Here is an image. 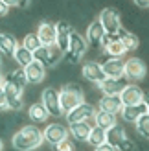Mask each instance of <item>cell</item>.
<instances>
[{
    "instance_id": "cell-27",
    "label": "cell",
    "mask_w": 149,
    "mask_h": 151,
    "mask_svg": "<svg viewBox=\"0 0 149 151\" xmlns=\"http://www.w3.org/2000/svg\"><path fill=\"white\" fill-rule=\"evenodd\" d=\"M28 116L32 122L35 124H42V122H46V120L50 118L48 114V111L44 109V105L39 101V103H33V105H29V109H28Z\"/></svg>"
},
{
    "instance_id": "cell-26",
    "label": "cell",
    "mask_w": 149,
    "mask_h": 151,
    "mask_svg": "<svg viewBox=\"0 0 149 151\" xmlns=\"http://www.w3.org/2000/svg\"><path fill=\"white\" fill-rule=\"evenodd\" d=\"M103 50L107 52V55H109V57H122V59H123V55L127 54V48L123 46V42L118 39L116 35L110 37V41L107 42V46L103 48Z\"/></svg>"
},
{
    "instance_id": "cell-6",
    "label": "cell",
    "mask_w": 149,
    "mask_h": 151,
    "mask_svg": "<svg viewBox=\"0 0 149 151\" xmlns=\"http://www.w3.org/2000/svg\"><path fill=\"white\" fill-rule=\"evenodd\" d=\"M98 20L101 22L103 26V32L107 35H116L118 29L122 28V17H120V11L114 9V7H105L101 9Z\"/></svg>"
},
{
    "instance_id": "cell-4",
    "label": "cell",
    "mask_w": 149,
    "mask_h": 151,
    "mask_svg": "<svg viewBox=\"0 0 149 151\" xmlns=\"http://www.w3.org/2000/svg\"><path fill=\"white\" fill-rule=\"evenodd\" d=\"M87 50H88V42H87V39H85L81 33H77V32H74V29H72L70 41H68V50L64 52L66 63L77 65V63L81 61V57L87 54Z\"/></svg>"
},
{
    "instance_id": "cell-23",
    "label": "cell",
    "mask_w": 149,
    "mask_h": 151,
    "mask_svg": "<svg viewBox=\"0 0 149 151\" xmlns=\"http://www.w3.org/2000/svg\"><path fill=\"white\" fill-rule=\"evenodd\" d=\"M92 122H94V125H98V127H101V129L107 131L109 127H112L114 124H118V118H116V114H110V112H105L101 109H96L94 116H92Z\"/></svg>"
},
{
    "instance_id": "cell-5",
    "label": "cell",
    "mask_w": 149,
    "mask_h": 151,
    "mask_svg": "<svg viewBox=\"0 0 149 151\" xmlns=\"http://www.w3.org/2000/svg\"><path fill=\"white\" fill-rule=\"evenodd\" d=\"M147 74V66L140 57H127L123 61V78L129 83L144 79Z\"/></svg>"
},
{
    "instance_id": "cell-30",
    "label": "cell",
    "mask_w": 149,
    "mask_h": 151,
    "mask_svg": "<svg viewBox=\"0 0 149 151\" xmlns=\"http://www.w3.org/2000/svg\"><path fill=\"white\" fill-rule=\"evenodd\" d=\"M135 127H136V131H138L140 137H144V138L149 140V114H147V112H144V114L136 120Z\"/></svg>"
},
{
    "instance_id": "cell-10",
    "label": "cell",
    "mask_w": 149,
    "mask_h": 151,
    "mask_svg": "<svg viewBox=\"0 0 149 151\" xmlns=\"http://www.w3.org/2000/svg\"><path fill=\"white\" fill-rule=\"evenodd\" d=\"M42 137H44V140H46L48 144L57 146L61 140H64L66 137H68V127L59 124V122H52V124H48L46 127H44Z\"/></svg>"
},
{
    "instance_id": "cell-8",
    "label": "cell",
    "mask_w": 149,
    "mask_h": 151,
    "mask_svg": "<svg viewBox=\"0 0 149 151\" xmlns=\"http://www.w3.org/2000/svg\"><path fill=\"white\" fill-rule=\"evenodd\" d=\"M61 54L63 52L57 46H42L41 44V46L33 52V59L39 61L41 65H44L46 68H52V66H55L57 61L61 59Z\"/></svg>"
},
{
    "instance_id": "cell-35",
    "label": "cell",
    "mask_w": 149,
    "mask_h": 151,
    "mask_svg": "<svg viewBox=\"0 0 149 151\" xmlns=\"http://www.w3.org/2000/svg\"><path fill=\"white\" fill-rule=\"evenodd\" d=\"M94 151H118L112 144H109V142H103L101 146H98V147H94Z\"/></svg>"
},
{
    "instance_id": "cell-41",
    "label": "cell",
    "mask_w": 149,
    "mask_h": 151,
    "mask_svg": "<svg viewBox=\"0 0 149 151\" xmlns=\"http://www.w3.org/2000/svg\"><path fill=\"white\" fill-rule=\"evenodd\" d=\"M4 149V142H2V138H0V151Z\"/></svg>"
},
{
    "instance_id": "cell-7",
    "label": "cell",
    "mask_w": 149,
    "mask_h": 151,
    "mask_svg": "<svg viewBox=\"0 0 149 151\" xmlns=\"http://www.w3.org/2000/svg\"><path fill=\"white\" fill-rule=\"evenodd\" d=\"M41 103L44 105V109L48 111V114L52 118H59L63 116V109H61V101H59V90L54 87H48L42 90L41 94Z\"/></svg>"
},
{
    "instance_id": "cell-17",
    "label": "cell",
    "mask_w": 149,
    "mask_h": 151,
    "mask_svg": "<svg viewBox=\"0 0 149 151\" xmlns=\"http://www.w3.org/2000/svg\"><path fill=\"white\" fill-rule=\"evenodd\" d=\"M103 35H105V32H103V26H101V22L96 19V20H92L90 24H88L85 39H87V42H88V46H90V48H101V39H103Z\"/></svg>"
},
{
    "instance_id": "cell-22",
    "label": "cell",
    "mask_w": 149,
    "mask_h": 151,
    "mask_svg": "<svg viewBox=\"0 0 149 151\" xmlns=\"http://www.w3.org/2000/svg\"><path fill=\"white\" fill-rule=\"evenodd\" d=\"M144 112H145V105L142 101V103H138V105H123L122 111H120V116H122V120H125V122L135 124L136 120L144 114Z\"/></svg>"
},
{
    "instance_id": "cell-19",
    "label": "cell",
    "mask_w": 149,
    "mask_h": 151,
    "mask_svg": "<svg viewBox=\"0 0 149 151\" xmlns=\"http://www.w3.org/2000/svg\"><path fill=\"white\" fill-rule=\"evenodd\" d=\"M123 107V103L120 100V96H107V94H103L100 98V101H98V109L101 111H105V112H110V114H120V111Z\"/></svg>"
},
{
    "instance_id": "cell-37",
    "label": "cell",
    "mask_w": 149,
    "mask_h": 151,
    "mask_svg": "<svg viewBox=\"0 0 149 151\" xmlns=\"http://www.w3.org/2000/svg\"><path fill=\"white\" fill-rule=\"evenodd\" d=\"M133 2H135V6L142 7V9H147L149 7V0H133Z\"/></svg>"
},
{
    "instance_id": "cell-40",
    "label": "cell",
    "mask_w": 149,
    "mask_h": 151,
    "mask_svg": "<svg viewBox=\"0 0 149 151\" xmlns=\"http://www.w3.org/2000/svg\"><path fill=\"white\" fill-rule=\"evenodd\" d=\"M28 6H29V0H19V7L24 9V7H28Z\"/></svg>"
},
{
    "instance_id": "cell-12",
    "label": "cell",
    "mask_w": 149,
    "mask_h": 151,
    "mask_svg": "<svg viewBox=\"0 0 149 151\" xmlns=\"http://www.w3.org/2000/svg\"><path fill=\"white\" fill-rule=\"evenodd\" d=\"M127 79L123 78H105L100 85H98V88H100V92L101 94H107V96H120V92L123 90V87L127 85Z\"/></svg>"
},
{
    "instance_id": "cell-3",
    "label": "cell",
    "mask_w": 149,
    "mask_h": 151,
    "mask_svg": "<svg viewBox=\"0 0 149 151\" xmlns=\"http://www.w3.org/2000/svg\"><path fill=\"white\" fill-rule=\"evenodd\" d=\"M59 101H61L63 114H66V112L72 111L76 105L85 101L83 87H81L79 83H66V85L59 90Z\"/></svg>"
},
{
    "instance_id": "cell-15",
    "label": "cell",
    "mask_w": 149,
    "mask_h": 151,
    "mask_svg": "<svg viewBox=\"0 0 149 151\" xmlns=\"http://www.w3.org/2000/svg\"><path fill=\"white\" fill-rule=\"evenodd\" d=\"M37 37L42 46H55V24L50 20H42L37 26Z\"/></svg>"
},
{
    "instance_id": "cell-9",
    "label": "cell",
    "mask_w": 149,
    "mask_h": 151,
    "mask_svg": "<svg viewBox=\"0 0 149 151\" xmlns=\"http://www.w3.org/2000/svg\"><path fill=\"white\" fill-rule=\"evenodd\" d=\"M94 112H96L94 105L83 101V103L76 105L72 111H68L64 116H66V122H68V124H74V122H90L92 116H94Z\"/></svg>"
},
{
    "instance_id": "cell-36",
    "label": "cell",
    "mask_w": 149,
    "mask_h": 151,
    "mask_svg": "<svg viewBox=\"0 0 149 151\" xmlns=\"http://www.w3.org/2000/svg\"><path fill=\"white\" fill-rule=\"evenodd\" d=\"M9 9H11L9 6H6L4 2H0V19H4V17H7V13H9Z\"/></svg>"
},
{
    "instance_id": "cell-28",
    "label": "cell",
    "mask_w": 149,
    "mask_h": 151,
    "mask_svg": "<svg viewBox=\"0 0 149 151\" xmlns=\"http://www.w3.org/2000/svg\"><path fill=\"white\" fill-rule=\"evenodd\" d=\"M13 59L17 61V65L20 66V68H24V66H28L32 61H35V59H33V52H29L28 48L22 46V44L17 46V50H15V54H13Z\"/></svg>"
},
{
    "instance_id": "cell-13",
    "label": "cell",
    "mask_w": 149,
    "mask_h": 151,
    "mask_svg": "<svg viewBox=\"0 0 149 151\" xmlns=\"http://www.w3.org/2000/svg\"><path fill=\"white\" fill-rule=\"evenodd\" d=\"M120 100L123 105H138L144 100V90L140 88L136 83H127L120 92Z\"/></svg>"
},
{
    "instance_id": "cell-24",
    "label": "cell",
    "mask_w": 149,
    "mask_h": 151,
    "mask_svg": "<svg viewBox=\"0 0 149 151\" xmlns=\"http://www.w3.org/2000/svg\"><path fill=\"white\" fill-rule=\"evenodd\" d=\"M116 37L120 39L122 42H123V46L127 48V52H133V50H136L138 46H140V39L133 33V32H129V29H125L123 26L118 29V33H116Z\"/></svg>"
},
{
    "instance_id": "cell-25",
    "label": "cell",
    "mask_w": 149,
    "mask_h": 151,
    "mask_svg": "<svg viewBox=\"0 0 149 151\" xmlns=\"http://www.w3.org/2000/svg\"><path fill=\"white\" fill-rule=\"evenodd\" d=\"M105 134H107V142H109V144H112L114 147H118L125 138H127L125 129H123L120 124H114L112 127H109V129L105 131Z\"/></svg>"
},
{
    "instance_id": "cell-18",
    "label": "cell",
    "mask_w": 149,
    "mask_h": 151,
    "mask_svg": "<svg viewBox=\"0 0 149 151\" xmlns=\"http://www.w3.org/2000/svg\"><path fill=\"white\" fill-rule=\"evenodd\" d=\"M90 129H92L90 122H74V124H68V137L74 138L76 142H87Z\"/></svg>"
},
{
    "instance_id": "cell-31",
    "label": "cell",
    "mask_w": 149,
    "mask_h": 151,
    "mask_svg": "<svg viewBox=\"0 0 149 151\" xmlns=\"http://www.w3.org/2000/svg\"><path fill=\"white\" fill-rule=\"evenodd\" d=\"M20 44H22L24 48H28L29 52H35L37 48L41 46V41H39V37H37V33H26Z\"/></svg>"
},
{
    "instance_id": "cell-2",
    "label": "cell",
    "mask_w": 149,
    "mask_h": 151,
    "mask_svg": "<svg viewBox=\"0 0 149 151\" xmlns=\"http://www.w3.org/2000/svg\"><path fill=\"white\" fill-rule=\"evenodd\" d=\"M4 87V92H6V98H7V109L9 111H20L22 109V94H24V85L15 78V76L9 72L2 76L0 79Z\"/></svg>"
},
{
    "instance_id": "cell-39",
    "label": "cell",
    "mask_w": 149,
    "mask_h": 151,
    "mask_svg": "<svg viewBox=\"0 0 149 151\" xmlns=\"http://www.w3.org/2000/svg\"><path fill=\"white\" fill-rule=\"evenodd\" d=\"M144 105H145V112L149 114V92H144Z\"/></svg>"
},
{
    "instance_id": "cell-32",
    "label": "cell",
    "mask_w": 149,
    "mask_h": 151,
    "mask_svg": "<svg viewBox=\"0 0 149 151\" xmlns=\"http://www.w3.org/2000/svg\"><path fill=\"white\" fill-rule=\"evenodd\" d=\"M57 151H76V144H74V140L70 137H66L64 140H61L59 144L55 146Z\"/></svg>"
},
{
    "instance_id": "cell-16",
    "label": "cell",
    "mask_w": 149,
    "mask_h": 151,
    "mask_svg": "<svg viewBox=\"0 0 149 151\" xmlns=\"http://www.w3.org/2000/svg\"><path fill=\"white\" fill-rule=\"evenodd\" d=\"M46 66L41 65L39 61H32L28 66H24V74H26V79L29 85H39V83L44 81L46 78Z\"/></svg>"
},
{
    "instance_id": "cell-11",
    "label": "cell",
    "mask_w": 149,
    "mask_h": 151,
    "mask_svg": "<svg viewBox=\"0 0 149 151\" xmlns=\"http://www.w3.org/2000/svg\"><path fill=\"white\" fill-rule=\"evenodd\" d=\"M81 76H83L87 81L94 83V85H100V83L107 78L105 72H103L101 63H98V61H85L83 66H81Z\"/></svg>"
},
{
    "instance_id": "cell-1",
    "label": "cell",
    "mask_w": 149,
    "mask_h": 151,
    "mask_svg": "<svg viewBox=\"0 0 149 151\" xmlns=\"http://www.w3.org/2000/svg\"><path fill=\"white\" fill-rule=\"evenodd\" d=\"M42 142H44L42 131L37 125H24V127H20V129L13 134V138H11L13 147L19 149V151H35V149L41 147Z\"/></svg>"
},
{
    "instance_id": "cell-34",
    "label": "cell",
    "mask_w": 149,
    "mask_h": 151,
    "mask_svg": "<svg viewBox=\"0 0 149 151\" xmlns=\"http://www.w3.org/2000/svg\"><path fill=\"white\" fill-rule=\"evenodd\" d=\"M6 109H7V98H6L2 83H0V111H6Z\"/></svg>"
},
{
    "instance_id": "cell-20",
    "label": "cell",
    "mask_w": 149,
    "mask_h": 151,
    "mask_svg": "<svg viewBox=\"0 0 149 151\" xmlns=\"http://www.w3.org/2000/svg\"><path fill=\"white\" fill-rule=\"evenodd\" d=\"M123 61L122 57H109L107 61H103V72H105L107 78H122L123 76Z\"/></svg>"
},
{
    "instance_id": "cell-29",
    "label": "cell",
    "mask_w": 149,
    "mask_h": 151,
    "mask_svg": "<svg viewBox=\"0 0 149 151\" xmlns=\"http://www.w3.org/2000/svg\"><path fill=\"white\" fill-rule=\"evenodd\" d=\"M88 144H90L92 147H98L101 146L103 142H107V134H105V129H101V127L98 125H92V129H90V134H88Z\"/></svg>"
},
{
    "instance_id": "cell-21",
    "label": "cell",
    "mask_w": 149,
    "mask_h": 151,
    "mask_svg": "<svg viewBox=\"0 0 149 151\" xmlns=\"http://www.w3.org/2000/svg\"><path fill=\"white\" fill-rule=\"evenodd\" d=\"M19 41L15 39V35L7 33V32H0V55H6V57H13L15 50L19 46Z\"/></svg>"
},
{
    "instance_id": "cell-14",
    "label": "cell",
    "mask_w": 149,
    "mask_h": 151,
    "mask_svg": "<svg viewBox=\"0 0 149 151\" xmlns=\"http://www.w3.org/2000/svg\"><path fill=\"white\" fill-rule=\"evenodd\" d=\"M72 26L66 20H57L55 22V46L64 54L68 50V41H70Z\"/></svg>"
},
{
    "instance_id": "cell-33",
    "label": "cell",
    "mask_w": 149,
    "mask_h": 151,
    "mask_svg": "<svg viewBox=\"0 0 149 151\" xmlns=\"http://www.w3.org/2000/svg\"><path fill=\"white\" fill-rule=\"evenodd\" d=\"M116 149H118V151H133V149H135V142L129 140V138H125V140H123V142H122V144L118 146Z\"/></svg>"
},
{
    "instance_id": "cell-38",
    "label": "cell",
    "mask_w": 149,
    "mask_h": 151,
    "mask_svg": "<svg viewBox=\"0 0 149 151\" xmlns=\"http://www.w3.org/2000/svg\"><path fill=\"white\" fill-rule=\"evenodd\" d=\"M0 2H4L6 6H9V7H19V0H0Z\"/></svg>"
}]
</instances>
